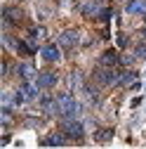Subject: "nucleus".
<instances>
[{
	"mask_svg": "<svg viewBox=\"0 0 146 149\" xmlns=\"http://www.w3.org/2000/svg\"><path fill=\"white\" fill-rule=\"evenodd\" d=\"M118 76L120 73H116L113 71V66H101V69H97L94 73H92V78H94V83L97 85H113V83H118Z\"/></svg>",
	"mask_w": 146,
	"mask_h": 149,
	"instance_id": "obj_4",
	"label": "nucleus"
},
{
	"mask_svg": "<svg viewBox=\"0 0 146 149\" xmlns=\"http://www.w3.org/2000/svg\"><path fill=\"white\" fill-rule=\"evenodd\" d=\"M57 104H59V116H71V118H78L83 107L73 100L71 95H57Z\"/></svg>",
	"mask_w": 146,
	"mask_h": 149,
	"instance_id": "obj_1",
	"label": "nucleus"
},
{
	"mask_svg": "<svg viewBox=\"0 0 146 149\" xmlns=\"http://www.w3.org/2000/svg\"><path fill=\"white\" fill-rule=\"evenodd\" d=\"M61 133L71 140H83L85 130H83V123L78 118H71V116H64L61 118Z\"/></svg>",
	"mask_w": 146,
	"mask_h": 149,
	"instance_id": "obj_2",
	"label": "nucleus"
},
{
	"mask_svg": "<svg viewBox=\"0 0 146 149\" xmlns=\"http://www.w3.org/2000/svg\"><path fill=\"white\" fill-rule=\"evenodd\" d=\"M80 10H83L85 17H97V19H108L111 17V10H101L99 3H85Z\"/></svg>",
	"mask_w": 146,
	"mask_h": 149,
	"instance_id": "obj_6",
	"label": "nucleus"
},
{
	"mask_svg": "<svg viewBox=\"0 0 146 149\" xmlns=\"http://www.w3.org/2000/svg\"><path fill=\"white\" fill-rule=\"evenodd\" d=\"M38 83H31V81H26V83H21L19 85V90H17V97H14V104H21V102H31V100H35L38 97Z\"/></svg>",
	"mask_w": 146,
	"mask_h": 149,
	"instance_id": "obj_3",
	"label": "nucleus"
},
{
	"mask_svg": "<svg viewBox=\"0 0 146 149\" xmlns=\"http://www.w3.org/2000/svg\"><path fill=\"white\" fill-rule=\"evenodd\" d=\"M134 57H139V59L146 57V45H137V47H134Z\"/></svg>",
	"mask_w": 146,
	"mask_h": 149,
	"instance_id": "obj_18",
	"label": "nucleus"
},
{
	"mask_svg": "<svg viewBox=\"0 0 146 149\" xmlns=\"http://www.w3.org/2000/svg\"><path fill=\"white\" fill-rule=\"evenodd\" d=\"M57 73H52V71H45V73H40V76H38V85L40 88H54V85H57Z\"/></svg>",
	"mask_w": 146,
	"mask_h": 149,
	"instance_id": "obj_10",
	"label": "nucleus"
},
{
	"mask_svg": "<svg viewBox=\"0 0 146 149\" xmlns=\"http://www.w3.org/2000/svg\"><path fill=\"white\" fill-rule=\"evenodd\" d=\"M134 78H137V71L127 69V71H123L120 76H118V83H120V85H132V83H134Z\"/></svg>",
	"mask_w": 146,
	"mask_h": 149,
	"instance_id": "obj_14",
	"label": "nucleus"
},
{
	"mask_svg": "<svg viewBox=\"0 0 146 149\" xmlns=\"http://www.w3.org/2000/svg\"><path fill=\"white\" fill-rule=\"evenodd\" d=\"M10 104H12V95L3 92V107H5V109H10Z\"/></svg>",
	"mask_w": 146,
	"mask_h": 149,
	"instance_id": "obj_19",
	"label": "nucleus"
},
{
	"mask_svg": "<svg viewBox=\"0 0 146 149\" xmlns=\"http://www.w3.org/2000/svg\"><path fill=\"white\" fill-rule=\"evenodd\" d=\"M127 12L130 14H146V0H130L127 3Z\"/></svg>",
	"mask_w": 146,
	"mask_h": 149,
	"instance_id": "obj_12",
	"label": "nucleus"
},
{
	"mask_svg": "<svg viewBox=\"0 0 146 149\" xmlns=\"http://www.w3.org/2000/svg\"><path fill=\"white\" fill-rule=\"evenodd\" d=\"M116 64H118V54L113 50H108V52L101 54V66H116Z\"/></svg>",
	"mask_w": 146,
	"mask_h": 149,
	"instance_id": "obj_15",
	"label": "nucleus"
},
{
	"mask_svg": "<svg viewBox=\"0 0 146 149\" xmlns=\"http://www.w3.org/2000/svg\"><path fill=\"white\" fill-rule=\"evenodd\" d=\"M17 71H19V76H21L24 81H31V78H35V76H38V73H35V66H33L31 62H21Z\"/></svg>",
	"mask_w": 146,
	"mask_h": 149,
	"instance_id": "obj_11",
	"label": "nucleus"
},
{
	"mask_svg": "<svg viewBox=\"0 0 146 149\" xmlns=\"http://www.w3.org/2000/svg\"><path fill=\"white\" fill-rule=\"evenodd\" d=\"M31 36H33V38H45L47 31H45L43 26H38V29H33V31H31Z\"/></svg>",
	"mask_w": 146,
	"mask_h": 149,
	"instance_id": "obj_17",
	"label": "nucleus"
},
{
	"mask_svg": "<svg viewBox=\"0 0 146 149\" xmlns=\"http://www.w3.org/2000/svg\"><path fill=\"white\" fill-rule=\"evenodd\" d=\"M43 111L47 116H59V104L57 97H43Z\"/></svg>",
	"mask_w": 146,
	"mask_h": 149,
	"instance_id": "obj_9",
	"label": "nucleus"
},
{
	"mask_svg": "<svg viewBox=\"0 0 146 149\" xmlns=\"http://www.w3.org/2000/svg\"><path fill=\"white\" fill-rule=\"evenodd\" d=\"M94 137H97V142H108V140L113 137V130H108V128H106V130H99Z\"/></svg>",
	"mask_w": 146,
	"mask_h": 149,
	"instance_id": "obj_16",
	"label": "nucleus"
},
{
	"mask_svg": "<svg viewBox=\"0 0 146 149\" xmlns=\"http://www.w3.org/2000/svg\"><path fill=\"white\" fill-rule=\"evenodd\" d=\"M144 36H146V29H144Z\"/></svg>",
	"mask_w": 146,
	"mask_h": 149,
	"instance_id": "obj_20",
	"label": "nucleus"
},
{
	"mask_svg": "<svg viewBox=\"0 0 146 149\" xmlns=\"http://www.w3.org/2000/svg\"><path fill=\"white\" fill-rule=\"evenodd\" d=\"M40 54H43L45 62H57V59H61V50H59V45H45V47L40 50Z\"/></svg>",
	"mask_w": 146,
	"mask_h": 149,
	"instance_id": "obj_8",
	"label": "nucleus"
},
{
	"mask_svg": "<svg viewBox=\"0 0 146 149\" xmlns=\"http://www.w3.org/2000/svg\"><path fill=\"white\" fill-rule=\"evenodd\" d=\"M43 144H45V147H61V144H66V137H64L61 133H54V135L45 137Z\"/></svg>",
	"mask_w": 146,
	"mask_h": 149,
	"instance_id": "obj_13",
	"label": "nucleus"
},
{
	"mask_svg": "<svg viewBox=\"0 0 146 149\" xmlns=\"http://www.w3.org/2000/svg\"><path fill=\"white\" fill-rule=\"evenodd\" d=\"M78 40H80V33H78L76 29L61 31V33H59V38H57L59 47H64V50H71V47H76V45H78Z\"/></svg>",
	"mask_w": 146,
	"mask_h": 149,
	"instance_id": "obj_5",
	"label": "nucleus"
},
{
	"mask_svg": "<svg viewBox=\"0 0 146 149\" xmlns=\"http://www.w3.org/2000/svg\"><path fill=\"white\" fill-rule=\"evenodd\" d=\"M19 19H24V12H21L19 7H5V10H3V22H5V26L19 24Z\"/></svg>",
	"mask_w": 146,
	"mask_h": 149,
	"instance_id": "obj_7",
	"label": "nucleus"
}]
</instances>
